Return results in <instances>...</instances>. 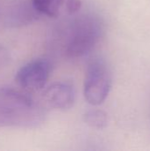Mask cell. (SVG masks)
<instances>
[{
    "instance_id": "obj_3",
    "label": "cell",
    "mask_w": 150,
    "mask_h": 151,
    "mask_svg": "<svg viewBox=\"0 0 150 151\" xmlns=\"http://www.w3.org/2000/svg\"><path fill=\"white\" fill-rule=\"evenodd\" d=\"M111 85V73L107 64L100 59L92 61L88 66L84 81L86 101L94 106L102 104L108 97Z\"/></svg>"
},
{
    "instance_id": "obj_1",
    "label": "cell",
    "mask_w": 150,
    "mask_h": 151,
    "mask_svg": "<svg viewBox=\"0 0 150 151\" xmlns=\"http://www.w3.org/2000/svg\"><path fill=\"white\" fill-rule=\"evenodd\" d=\"M44 118V110L28 95L9 88H0V127L34 128Z\"/></svg>"
},
{
    "instance_id": "obj_2",
    "label": "cell",
    "mask_w": 150,
    "mask_h": 151,
    "mask_svg": "<svg viewBox=\"0 0 150 151\" xmlns=\"http://www.w3.org/2000/svg\"><path fill=\"white\" fill-rule=\"evenodd\" d=\"M103 32L101 19L94 15L77 19L68 33L65 54L70 58H81L88 54L99 42Z\"/></svg>"
},
{
    "instance_id": "obj_7",
    "label": "cell",
    "mask_w": 150,
    "mask_h": 151,
    "mask_svg": "<svg viewBox=\"0 0 150 151\" xmlns=\"http://www.w3.org/2000/svg\"><path fill=\"white\" fill-rule=\"evenodd\" d=\"M40 13L30 2H21L13 6L6 16V24L11 27H19L33 22Z\"/></svg>"
},
{
    "instance_id": "obj_9",
    "label": "cell",
    "mask_w": 150,
    "mask_h": 151,
    "mask_svg": "<svg viewBox=\"0 0 150 151\" xmlns=\"http://www.w3.org/2000/svg\"><path fill=\"white\" fill-rule=\"evenodd\" d=\"M9 51L3 46H0V68L6 65L10 60Z\"/></svg>"
},
{
    "instance_id": "obj_6",
    "label": "cell",
    "mask_w": 150,
    "mask_h": 151,
    "mask_svg": "<svg viewBox=\"0 0 150 151\" xmlns=\"http://www.w3.org/2000/svg\"><path fill=\"white\" fill-rule=\"evenodd\" d=\"M31 3L40 14L50 18L72 16L81 8L80 0H31Z\"/></svg>"
},
{
    "instance_id": "obj_8",
    "label": "cell",
    "mask_w": 150,
    "mask_h": 151,
    "mask_svg": "<svg viewBox=\"0 0 150 151\" xmlns=\"http://www.w3.org/2000/svg\"><path fill=\"white\" fill-rule=\"evenodd\" d=\"M84 122L92 128L103 129L108 125V116L101 110H90L83 116Z\"/></svg>"
},
{
    "instance_id": "obj_4",
    "label": "cell",
    "mask_w": 150,
    "mask_h": 151,
    "mask_svg": "<svg viewBox=\"0 0 150 151\" xmlns=\"http://www.w3.org/2000/svg\"><path fill=\"white\" fill-rule=\"evenodd\" d=\"M51 65L43 58L34 59L21 66L16 75V83L23 89L36 92L42 89L50 75Z\"/></svg>"
},
{
    "instance_id": "obj_5",
    "label": "cell",
    "mask_w": 150,
    "mask_h": 151,
    "mask_svg": "<svg viewBox=\"0 0 150 151\" xmlns=\"http://www.w3.org/2000/svg\"><path fill=\"white\" fill-rule=\"evenodd\" d=\"M44 103L50 108L66 111L72 108L75 102L73 87L65 82H57L48 87L42 93Z\"/></svg>"
}]
</instances>
